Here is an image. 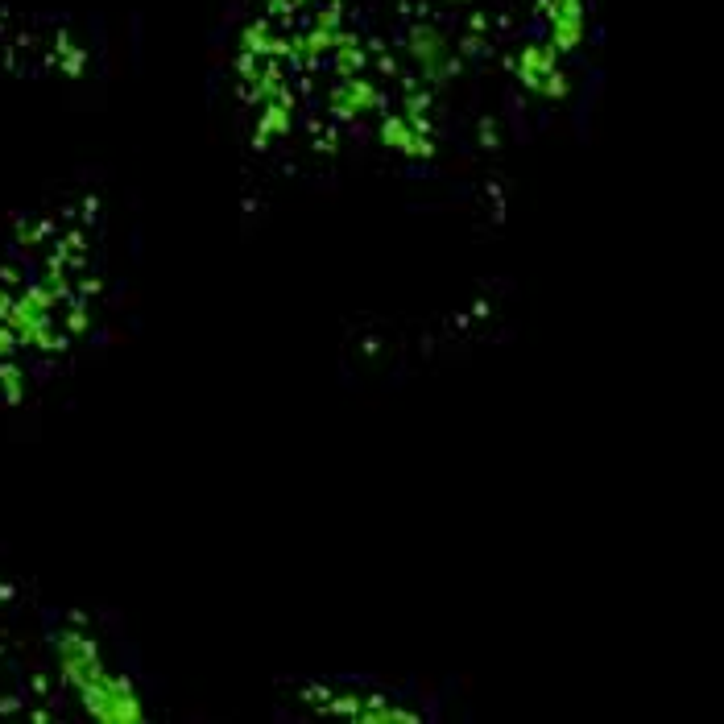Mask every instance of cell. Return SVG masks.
Listing matches in <instances>:
<instances>
[{"instance_id":"obj_1","label":"cell","mask_w":724,"mask_h":724,"mask_svg":"<svg viewBox=\"0 0 724 724\" xmlns=\"http://www.w3.org/2000/svg\"><path fill=\"white\" fill-rule=\"evenodd\" d=\"M79 700L104 724H141L145 720V708H141V696L133 691V683L125 675H112V671H104L96 683H87L79 691Z\"/></svg>"},{"instance_id":"obj_2","label":"cell","mask_w":724,"mask_h":724,"mask_svg":"<svg viewBox=\"0 0 724 724\" xmlns=\"http://www.w3.org/2000/svg\"><path fill=\"white\" fill-rule=\"evenodd\" d=\"M58 671H63V679L75 687V691H83L87 683H96L108 667H104V658H100V650H96V642L87 638V633H75V629H67L63 638H58Z\"/></svg>"},{"instance_id":"obj_3","label":"cell","mask_w":724,"mask_h":724,"mask_svg":"<svg viewBox=\"0 0 724 724\" xmlns=\"http://www.w3.org/2000/svg\"><path fill=\"white\" fill-rule=\"evenodd\" d=\"M410 50H414L418 67H422V75H427V79H447V75H456V58H451L447 38L439 34V29H431V25L414 29Z\"/></svg>"},{"instance_id":"obj_4","label":"cell","mask_w":724,"mask_h":724,"mask_svg":"<svg viewBox=\"0 0 724 724\" xmlns=\"http://www.w3.org/2000/svg\"><path fill=\"white\" fill-rule=\"evenodd\" d=\"M547 17H551V46L555 50H576L580 38H584V5L580 0H551Z\"/></svg>"},{"instance_id":"obj_5","label":"cell","mask_w":724,"mask_h":724,"mask_svg":"<svg viewBox=\"0 0 724 724\" xmlns=\"http://www.w3.org/2000/svg\"><path fill=\"white\" fill-rule=\"evenodd\" d=\"M381 141H385L389 149H398V154H406V158H431V154H435V145L422 137V129L414 125L410 116H385Z\"/></svg>"},{"instance_id":"obj_6","label":"cell","mask_w":724,"mask_h":724,"mask_svg":"<svg viewBox=\"0 0 724 724\" xmlns=\"http://www.w3.org/2000/svg\"><path fill=\"white\" fill-rule=\"evenodd\" d=\"M331 104H336L340 116H360V112L377 108L381 96H377V87L365 75H348V79H340L336 92H331Z\"/></svg>"},{"instance_id":"obj_7","label":"cell","mask_w":724,"mask_h":724,"mask_svg":"<svg viewBox=\"0 0 724 724\" xmlns=\"http://www.w3.org/2000/svg\"><path fill=\"white\" fill-rule=\"evenodd\" d=\"M551 71H559V50H555L551 42H530V46L522 50V58H518L522 83L530 87V92H538L542 79H547Z\"/></svg>"},{"instance_id":"obj_8","label":"cell","mask_w":724,"mask_h":724,"mask_svg":"<svg viewBox=\"0 0 724 724\" xmlns=\"http://www.w3.org/2000/svg\"><path fill=\"white\" fill-rule=\"evenodd\" d=\"M331 54H336V75H340V79L365 71V50H360V42L348 34V29H340V34H336V46H331Z\"/></svg>"},{"instance_id":"obj_9","label":"cell","mask_w":724,"mask_h":724,"mask_svg":"<svg viewBox=\"0 0 724 724\" xmlns=\"http://www.w3.org/2000/svg\"><path fill=\"white\" fill-rule=\"evenodd\" d=\"M290 100H274V104H265V112H261V125H257V133L261 137H286L290 133Z\"/></svg>"},{"instance_id":"obj_10","label":"cell","mask_w":724,"mask_h":724,"mask_svg":"<svg viewBox=\"0 0 724 724\" xmlns=\"http://www.w3.org/2000/svg\"><path fill=\"white\" fill-rule=\"evenodd\" d=\"M290 5H307V0H290Z\"/></svg>"}]
</instances>
